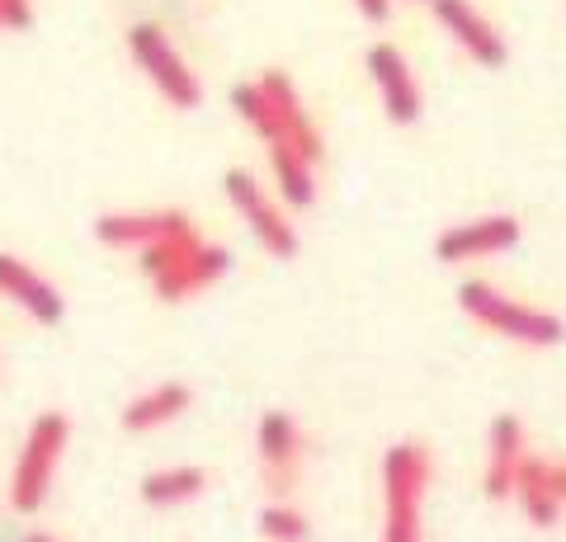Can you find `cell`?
I'll return each mask as SVG.
<instances>
[{
    "label": "cell",
    "instance_id": "1",
    "mask_svg": "<svg viewBox=\"0 0 566 542\" xmlns=\"http://www.w3.org/2000/svg\"><path fill=\"white\" fill-rule=\"evenodd\" d=\"M142 274L151 278V293L161 302H189V297L208 293L218 278H227L232 269V251L218 246V241H203L199 226H189L180 236H166L137 255Z\"/></svg>",
    "mask_w": 566,
    "mask_h": 542
},
{
    "label": "cell",
    "instance_id": "2",
    "mask_svg": "<svg viewBox=\"0 0 566 542\" xmlns=\"http://www.w3.org/2000/svg\"><path fill=\"white\" fill-rule=\"evenodd\" d=\"M434 481L430 448L401 439L382 453V542H424V496Z\"/></svg>",
    "mask_w": 566,
    "mask_h": 542
},
{
    "label": "cell",
    "instance_id": "3",
    "mask_svg": "<svg viewBox=\"0 0 566 542\" xmlns=\"http://www.w3.org/2000/svg\"><path fill=\"white\" fill-rule=\"evenodd\" d=\"M458 307H463L476 326H486L491 336L528 344V349H553V344L566 340V321L562 317L538 311L528 302H515V297H505L495 284H482V278H468V284L458 288Z\"/></svg>",
    "mask_w": 566,
    "mask_h": 542
},
{
    "label": "cell",
    "instance_id": "4",
    "mask_svg": "<svg viewBox=\"0 0 566 542\" xmlns=\"http://www.w3.org/2000/svg\"><path fill=\"white\" fill-rule=\"evenodd\" d=\"M66 444H71V419L62 411L33 415L24 444L14 453V471H10V504L20 514H39L48 504Z\"/></svg>",
    "mask_w": 566,
    "mask_h": 542
},
{
    "label": "cell",
    "instance_id": "5",
    "mask_svg": "<svg viewBox=\"0 0 566 542\" xmlns=\"http://www.w3.org/2000/svg\"><path fill=\"white\" fill-rule=\"evenodd\" d=\"M128 52L142 66V76L156 85V95L170 99V109H199L203 104V81L193 76V66L180 57V47L170 43L166 29L156 24H133L128 29Z\"/></svg>",
    "mask_w": 566,
    "mask_h": 542
},
{
    "label": "cell",
    "instance_id": "6",
    "mask_svg": "<svg viewBox=\"0 0 566 542\" xmlns=\"http://www.w3.org/2000/svg\"><path fill=\"white\" fill-rule=\"evenodd\" d=\"M222 189H227V199H232L237 217L245 222V232L260 241V251H264V255H274V259H293V255H297V226L289 222L283 203L255 180V174L227 170Z\"/></svg>",
    "mask_w": 566,
    "mask_h": 542
},
{
    "label": "cell",
    "instance_id": "7",
    "mask_svg": "<svg viewBox=\"0 0 566 542\" xmlns=\"http://www.w3.org/2000/svg\"><path fill=\"white\" fill-rule=\"evenodd\" d=\"M255 448H260V477L264 486L283 500L297 481V467L307 458V434L289 411H264L260 429H255Z\"/></svg>",
    "mask_w": 566,
    "mask_h": 542
},
{
    "label": "cell",
    "instance_id": "8",
    "mask_svg": "<svg viewBox=\"0 0 566 542\" xmlns=\"http://www.w3.org/2000/svg\"><path fill=\"white\" fill-rule=\"evenodd\" d=\"M515 246H520V217L486 213V217L444 226L439 241H434V255L444 259V265H472V259H495V255H505Z\"/></svg>",
    "mask_w": 566,
    "mask_h": 542
},
{
    "label": "cell",
    "instance_id": "9",
    "mask_svg": "<svg viewBox=\"0 0 566 542\" xmlns=\"http://www.w3.org/2000/svg\"><path fill=\"white\" fill-rule=\"evenodd\" d=\"M368 76L378 85V99H382V114L392 118L397 128H411L420 109H424V95H420V81L411 76V62L397 43H374L368 47Z\"/></svg>",
    "mask_w": 566,
    "mask_h": 542
},
{
    "label": "cell",
    "instance_id": "10",
    "mask_svg": "<svg viewBox=\"0 0 566 542\" xmlns=\"http://www.w3.org/2000/svg\"><path fill=\"white\" fill-rule=\"evenodd\" d=\"M430 10H434L439 29H444L476 66H491L495 72V66L510 62V43L501 39V29H495L472 0H430Z\"/></svg>",
    "mask_w": 566,
    "mask_h": 542
},
{
    "label": "cell",
    "instance_id": "11",
    "mask_svg": "<svg viewBox=\"0 0 566 542\" xmlns=\"http://www.w3.org/2000/svg\"><path fill=\"white\" fill-rule=\"evenodd\" d=\"M189 226H193V217L180 213V208H156V213H104V217H95V241L109 251L142 255L147 246H156V241L180 236Z\"/></svg>",
    "mask_w": 566,
    "mask_h": 542
},
{
    "label": "cell",
    "instance_id": "12",
    "mask_svg": "<svg viewBox=\"0 0 566 542\" xmlns=\"http://www.w3.org/2000/svg\"><path fill=\"white\" fill-rule=\"evenodd\" d=\"M0 297L14 302L29 321H39V326H57L66 317V302H62L57 284H48L33 265H24L20 255H6V251H0Z\"/></svg>",
    "mask_w": 566,
    "mask_h": 542
},
{
    "label": "cell",
    "instance_id": "13",
    "mask_svg": "<svg viewBox=\"0 0 566 542\" xmlns=\"http://www.w3.org/2000/svg\"><path fill=\"white\" fill-rule=\"evenodd\" d=\"M524 458H528V444H524L520 415H495L491 429H486V471H482L486 500L501 504V500L515 496V477H520Z\"/></svg>",
    "mask_w": 566,
    "mask_h": 542
},
{
    "label": "cell",
    "instance_id": "14",
    "mask_svg": "<svg viewBox=\"0 0 566 542\" xmlns=\"http://www.w3.org/2000/svg\"><path fill=\"white\" fill-rule=\"evenodd\" d=\"M260 91L270 95L274 114H279V132H283V147L303 151L312 166L322 161V132H316L312 114H307V104H303V95H297V85H293L289 76H283V72H264V76H260Z\"/></svg>",
    "mask_w": 566,
    "mask_h": 542
},
{
    "label": "cell",
    "instance_id": "15",
    "mask_svg": "<svg viewBox=\"0 0 566 542\" xmlns=\"http://www.w3.org/2000/svg\"><path fill=\"white\" fill-rule=\"evenodd\" d=\"M515 504L524 510V519L534 523V529H557L562 514H566V504L557 496V481H553V463H543V458H528L520 463V477H515Z\"/></svg>",
    "mask_w": 566,
    "mask_h": 542
},
{
    "label": "cell",
    "instance_id": "16",
    "mask_svg": "<svg viewBox=\"0 0 566 542\" xmlns=\"http://www.w3.org/2000/svg\"><path fill=\"white\" fill-rule=\"evenodd\" d=\"M189 406H193V392L185 387V382H156V387L137 392L128 406H123L118 425L128 434H151V429L170 425V419H180Z\"/></svg>",
    "mask_w": 566,
    "mask_h": 542
},
{
    "label": "cell",
    "instance_id": "17",
    "mask_svg": "<svg viewBox=\"0 0 566 542\" xmlns=\"http://www.w3.org/2000/svg\"><path fill=\"white\" fill-rule=\"evenodd\" d=\"M203 491H208V471L203 467H189V463H180V467H156L137 486L142 504H151V510H180V504H193Z\"/></svg>",
    "mask_w": 566,
    "mask_h": 542
},
{
    "label": "cell",
    "instance_id": "18",
    "mask_svg": "<svg viewBox=\"0 0 566 542\" xmlns=\"http://www.w3.org/2000/svg\"><path fill=\"white\" fill-rule=\"evenodd\" d=\"M270 170L279 184V203L283 208H312L316 203V166L307 161L303 151L274 142L270 147Z\"/></svg>",
    "mask_w": 566,
    "mask_h": 542
},
{
    "label": "cell",
    "instance_id": "19",
    "mask_svg": "<svg viewBox=\"0 0 566 542\" xmlns=\"http://www.w3.org/2000/svg\"><path fill=\"white\" fill-rule=\"evenodd\" d=\"M232 109L241 114V124H245V128L264 137V147L283 142V132H279V114H274L270 95L260 91V81H255V85H237V91H232Z\"/></svg>",
    "mask_w": 566,
    "mask_h": 542
},
{
    "label": "cell",
    "instance_id": "20",
    "mask_svg": "<svg viewBox=\"0 0 566 542\" xmlns=\"http://www.w3.org/2000/svg\"><path fill=\"white\" fill-rule=\"evenodd\" d=\"M255 523L264 542H312V519L289 500H270Z\"/></svg>",
    "mask_w": 566,
    "mask_h": 542
},
{
    "label": "cell",
    "instance_id": "21",
    "mask_svg": "<svg viewBox=\"0 0 566 542\" xmlns=\"http://www.w3.org/2000/svg\"><path fill=\"white\" fill-rule=\"evenodd\" d=\"M33 24V0H0V29L20 33Z\"/></svg>",
    "mask_w": 566,
    "mask_h": 542
},
{
    "label": "cell",
    "instance_id": "22",
    "mask_svg": "<svg viewBox=\"0 0 566 542\" xmlns=\"http://www.w3.org/2000/svg\"><path fill=\"white\" fill-rule=\"evenodd\" d=\"M354 6H359V14L368 24H387V20H392V0H354Z\"/></svg>",
    "mask_w": 566,
    "mask_h": 542
},
{
    "label": "cell",
    "instance_id": "23",
    "mask_svg": "<svg viewBox=\"0 0 566 542\" xmlns=\"http://www.w3.org/2000/svg\"><path fill=\"white\" fill-rule=\"evenodd\" d=\"M553 481H557V496L566 504V463H553Z\"/></svg>",
    "mask_w": 566,
    "mask_h": 542
},
{
    "label": "cell",
    "instance_id": "24",
    "mask_svg": "<svg viewBox=\"0 0 566 542\" xmlns=\"http://www.w3.org/2000/svg\"><path fill=\"white\" fill-rule=\"evenodd\" d=\"M24 542H57V538H52V533H29Z\"/></svg>",
    "mask_w": 566,
    "mask_h": 542
},
{
    "label": "cell",
    "instance_id": "25",
    "mask_svg": "<svg viewBox=\"0 0 566 542\" xmlns=\"http://www.w3.org/2000/svg\"><path fill=\"white\" fill-rule=\"evenodd\" d=\"M424 6H430V0H424Z\"/></svg>",
    "mask_w": 566,
    "mask_h": 542
}]
</instances>
